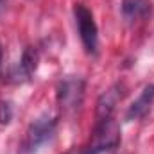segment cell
<instances>
[{"label":"cell","instance_id":"30bf717a","mask_svg":"<svg viewBox=\"0 0 154 154\" xmlns=\"http://www.w3.org/2000/svg\"><path fill=\"white\" fill-rule=\"evenodd\" d=\"M79 152H81V149H70L66 154H79Z\"/></svg>","mask_w":154,"mask_h":154},{"label":"cell","instance_id":"8992f818","mask_svg":"<svg viewBox=\"0 0 154 154\" xmlns=\"http://www.w3.org/2000/svg\"><path fill=\"white\" fill-rule=\"evenodd\" d=\"M122 99V93H120V86H113L109 88L108 91H104L99 100H97V118L99 120H104V118H109L115 106L120 102Z\"/></svg>","mask_w":154,"mask_h":154},{"label":"cell","instance_id":"8fae6325","mask_svg":"<svg viewBox=\"0 0 154 154\" xmlns=\"http://www.w3.org/2000/svg\"><path fill=\"white\" fill-rule=\"evenodd\" d=\"M0 63H2V45H0Z\"/></svg>","mask_w":154,"mask_h":154},{"label":"cell","instance_id":"3957f363","mask_svg":"<svg viewBox=\"0 0 154 154\" xmlns=\"http://www.w3.org/2000/svg\"><path fill=\"white\" fill-rule=\"evenodd\" d=\"M82 95H84V82L79 77H66L59 82L57 88V100L63 111L74 113L82 104Z\"/></svg>","mask_w":154,"mask_h":154},{"label":"cell","instance_id":"ba28073f","mask_svg":"<svg viewBox=\"0 0 154 154\" xmlns=\"http://www.w3.org/2000/svg\"><path fill=\"white\" fill-rule=\"evenodd\" d=\"M36 65H38V54H36V50L32 47H27L25 52H23V56H22V63H20L23 74L27 77L32 75V72L36 70Z\"/></svg>","mask_w":154,"mask_h":154},{"label":"cell","instance_id":"5b68a950","mask_svg":"<svg viewBox=\"0 0 154 154\" xmlns=\"http://www.w3.org/2000/svg\"><path fill=\"white\" fill-rule=\"evenodd\" d=\"M152 13L151 0H122V14L129 23L147 20Z\"/></svg>","mask_w":154,"mask_h":154},{"label":"cell","instance_id":"7a4b0ae2","mask_svg":"<svg viewBox=\"0 0 154 154\" xmlns=\"http://www.w3.org/2000/svg\"><path fill=\"white\" fill-rule=\"evenodd\" d=\"M54 131H56V118H52L48 115L36 118L25 133V138H23V143H22V152L23 154L36 152L47 140L52 138Z\"/></svg>","mask_w":154,"mask_h":154},{"label":"cell","instance_id":"52a82bcc","mask_svg":"<svg viewBox=\"0 0 154 154\" xmlns=\"http://www.w3.org/2000/svg\"><path fill=\"white\" fill-rule=\"evenodd\" d=\"M152 100H154V84H149V86L143 88L142 95L131 104V108H129V111H127V118H129V120H134V118L143 116L149 111Z\"/></svg>","mask_w":154,"mask_h":154},{"label":"cell","instance_id":"9c48e42d","mask_svg":"<svg viewBox=\"0 0 154 154\" xmlns=\"http://www.w3.org/2000/svg\"><path fill=\"white\" fill-rule=\"evenodd\" d=\"M13 116V109L7 102H0V124H9Z\"/></svg>","mask_w":154,"mask_h":154},{"label":"cell","instance_id":"6da1fadb","mask_svg":"<svg viewBox=\"0 0 154 154\" xmlns=\"http://www.w3.org/2000/svg\"><path fill=\"white\" fill-rule=\"evenodd\" d=\"M120 143V125L116 124L113 116L99 120L93 134H91V143L88 154H99L106 151H113Z\"/></svg>","mask_w":154,"mask_h":154},{"label":"cell","instance_id":"277c9868","mask_svg":"<svg viewBox=\"0 0 154 154\" xmlns=\"http://www.w3.org/2000/svg\"><path fill=\"white\" fill-rule=\"evenodd\" d=\"M74 13H75L77 27H79V34H81V39H82V45H84L88 54H93L97 50V39H99L93 14L84 4H75Z\"/></svg>","mask_w":154,"mask_h":154}]
</instances>
